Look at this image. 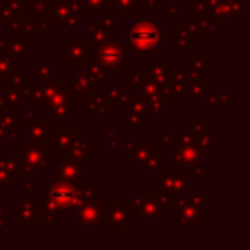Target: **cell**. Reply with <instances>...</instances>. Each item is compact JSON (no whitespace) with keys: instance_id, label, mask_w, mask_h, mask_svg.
<instances>
[{"instance_id":"cell-1","label":"cell","mask_w":250,"mask_h":250,"mask_svg":"<svg viewBox=\"0 0 250 250\" xmlns=\"http://www.w3.org/2000/svg\"><path fill=\"white\" fill-rule=\"evenodd\" d=\"M165 40L163 26L153 18L137 19L125 26V48L136 63H147L151 55H165Z\"/></svg>"},{"instance_id":"cell-2","label":"cell","mask_w":250,"mask_h":250,"mask_svg":"<svg viewBox=\"0 0 250 250\" xmlns=\"http://www.w3.org/2000/svg\"><path fill=\"white\" fill-rule=\"evenodd\" d=\"M173 197L161 192L160 188H143L141 195H122L118 202L129 209L134 219H141L143 226H156L160 219L165 218L167 211H171Z\"/></svg>"},{"instance_id":"cell-3","label":"cell","mask_w":250,"mask_h":250,"mask_svg":"<svg viewBox=\"0 0 250 250\" xmlns=\"http://www.w3.org/2000/svg\"><path fill=\"white\" fill-rule=\"evenodd\" d=\"M158 177V185L156 188H160L161 192L168 194L170 197L177 199L180 195L190 194L195 188V180H197V175L190 170H185L177 165H167L163 163L158 165L156 170Z\"/></svg>"},{"instance_id":"cell-4","label":"cell","mask_w":250,"mask_h":250,"mask_svg":"<svg viewBox=\"0 0 250 250\" xmlns=\"http://www.w3.org/2000/svg\"><path fill=\"white\" fill-rule=\"evenodd\" d=\"M211 201L204 197L202 188L195 187L190 194L180 195L171 206V225L173 226H202V206Z\"/></svg>"},{"instance_id":"cell-5","label":"cell","mask_w":250,"mask_h":250,"mask_svg":"<svg viewBox=\"0 0 250 250\" xmlns=\"http://www.w3.org/2000/svg\"><path fill=\"white\" fill-rule=\"evenodd\" d=\"M125 161L134 168V171L149 173L163 163V158L158 156V147L149 141H129V146L125 149Z\"/></svg>"},{"instance_id":"cell-6","label":"cell","mask_w":250,"mask_h":250,"mask_svg":"<svg viewBox=\"0 0 250 250\" xmlns=\"http://www.w3.org/2000/svg\"><path fill=\"white\" fill-rule=\"evenodd\" d=\"M188 28L197 40H218V22L209 12L204 0H190L187 5Z\"/></svg>"},{"instance_id":"cell-7","label":"cell","mask_w":250,"mask_h":250,"mask_svg":"<svg viewBox=\"0 0 250 250\" xmlns=\"http://www.w3.org/2000/svg\"><path fill=\"white\" fill-rule=\"evenodd\" d=\"M77 106H79V100H77L76 93L70 87L62 86L46 101L43 111L46 113L45 117L52 118V120H69V115L76 111Z\"/></svg>"},{"instance_id":"cell-8","label":"cell","mask_w":250,"mask_h":250,"mask_svg":"<svg viewBox=\"0 0 250 250\" xmlns=\"http://www.w3.org/2000/svg\"><path fill=\"white\" fill-rule=\"evenodd\" d=\"M93 60L104 70H124L125 60H127V48L118 40L94 45Z\"/></svg>"},{"instance_id":"cell-9","label":"cell","mask_w":250,"mask_h":250,"mask_svg":"<svg viewBox=\"0 0 250 250\" xmlns=\"http://www.w3.org/2000/svg\"><path fill=\"white\" fill-rule=\"evenodd\" d=\"M19 171H43L48 168L52 161V149L48 146H38V144H24V147L18 149L16 153Z\"/></svg>"},{"instance_id":"cell-10","label":"cell","mask_w":250,"mask_h":250,"mask_svg":"<svg viewBox=\"0 0 250 250\" xmlns=\"http://www.w3.org/2000/svg\"><path fill=\"white\" fill-rule=\"evenodd\" d=\"M0 53L9 55L16 63H22L28 55L33 53V40L31 31L28 29H16L9 31L5 42H0Z\"/></svg>"},{"instance_id":"cell-11","label":"cell","mask_w":250,"mask_h":250,"mask_svg":"<svg viewBox=\"0 0 250 250\" xmlns=\"http://www.w3.org/2000/svg\"><path fill=\"white\" fill-rule=\"evenodd\" d=\"M50 165L55 167L57 180L72 182V184H79V182L86 180L87 165L84 160H76V158L63 156V154H52Z\"/></svg>"},{"instance_id":"cell-12","label":"cell","mask_w":250,"mask_h":250,"mask_svg":"<svg viewBox=\"0 0 250 250\" xmlns=\"http://www.w3.org/2000/svg\"><path fill=\"white\" fill-rule=\"evenodd\" d=\"M132 225L134 216L120 202H117V204H101V226H106L110 233L122 235Z\"/></svg>"},{"instance_id":"cell-13","label":"cell","mask_w":250,"mask_h":250,"mask_svg":"<svg viewBox=\"0 0 250 250\" xmlns=\"http://www.w3.org/2000/svg\"><path fill=\"white\" fill-rule=\"evenodd\" d=\"M125 130H127V137L129 141L132 139L136 134H139L143 130V127H146V124L149 122V115H147V104L144 96H141L139 93L130 94V101L125 108Z\"/></svg>"},{"instance_id":"cell-14","label":"cell","mask_w":250,"mask_h":250,"mask_svg":"<svg viewBox=\"0 0 250 250\" xmlns=\"http://www.w3.org/2000/svg\"><path fill=\"white\" fill-rule=\"evenodd\" d=\"M86 40H89L93 45L118 40V24L115 16H110L106 12L94 16L93 22H89L86 28Z\"/></svg>"},{"instance_id":"cell-15","label":"cell","mask_w":250,"mask_h":250,"mask_svg":"<svg viewBox=\"0 0 250 250\" xmlns=\"http://www.w3.org/2000/svg\"><path fill=\"white\" fill-rule=\"evenodd\" d=\"M209 12L216 22L231 24L236 16L249 14V2L247 0H204Z\"/></svg>"},{"instance_id":"cell-16","label":"cell","mask_w":250,"mask_h":250,"mask_svg":"<svg viewBox=\"0 0 250 250\" xmlns=\"http://www.w3.org/2000/svg\"><path fill=\"white\" fill-rule=\"evenodd\" d=\"M26 16H28L26 0H2L0 2V22L7 26L11 31L28 29Z\"/></svg>"},{"instance_id":"cell-17","label":"cell","mask_w":250,"mask_h":250,"mask_svg":"<svg viewBox=\"0 0 250 250\" xmlns=\"http://www.w3.org/2000/svg\"><path fill=\"white\" fill-rule=\"evenodd\" d=\"M101 204L103 202H84L83 206L74 209L70 225L86 228V231L93 235L94 229L101 226Z\"/></svg>"},{"instance_id":"cell-18","label":"cell","mask_w":250,"mask_h":250,"mask_svg":"<svg viewBox=\"0 0 250 250\" xmlns=\"http://www.w3.org/2000/svg\"><path fill=\"white\" fill-rule=\"evenodd\" d=\"M94 45L89 40H63L62 43V62L65 63H86L93 60Z\"/></svg>"},{"instance_id":"cell-19","label":"cell","mask_w":250,"mask_h":250,"mask_svg":"<svg viewBox=\"0 0 250 250\" xmlns=\"http://www.w3.org/2000/svg\"><path fill=\"white\" fill-rule=\"evenodd\" d=\"M202 158L204 156L194 144H178L173 147V165L194 171L197 178L202 177Z\"/></svg>"},{"instance_id":"cell-20","label":"cell","mask_w":250,"mask_h":250,"mask_svg":"<svg viewBox=\"0 0 250 250\" xmlns=\"http://www.w3.org/2000/svg\"><path fill=\"white\" fill-rule=\"evenodd\" d=\"M70 79H72V87L70 89L76 93L77 100L86 103L96 91V87H94L93 81H91L89 74L86 70V65L84 63H70Z\"/></svg>"},{"instance_id":"cell-21","label":"cell","mask_w":250,"mask_h":250,"mask_svg":"<svg viewBox=\"0 0 250 250\" xmlns=\"http://www.w3.org/2000/svg\"><path fill=\"white\" fill-rule=\"evenodd\" d=\"M38 197L19 195L16 199V225L18 226H40L38 219Z\"/></svg>"},{"instance_id":"cell-22","label":"cell","mask_w":250,"mask_h":250,"mask_svg":"<svg viewBox=\"0 0 250 250\" xmlns=\"http://www.w3.org/2000/svg\"><path fill=\"white\" fill-rule=\"evenodd\" d=\"M167 38L170 40L175 48H178L180 55H187L188 50L194 48L195 43H197V38L192 33V29L188 28V24H178V22L171 26V33L167 35Z\"/></svg>"},{"instance_id":"cell-23","label":"cell","mask_w":250,"mask_h":250,"mask_svg":"<svg viewBox=\"0 0 250 250\" xmlns=\"http://www.w3.org/2000/svg\"><path fill=\"white\" fill-rule=\"evenodd\" d=\"M18 127H21L22 125L21 122H19L18 115H16V111L9 110L7 106H4V104L0 103V134L4 136L5 141H21V134L22 132H18Z\"/></svg>"},{"instance_id":"cell-24","label":"cell","mask_w":250,"mask_h":250,"mask_svg":"<svg viewBox=\"0 0 250 250\" xmlns=\"http://www.w3.org/2000/svg\"><path fill=\"white\" fill-rule=\"evenodd\" d=\"M38 202V219H40V226H46V225H55L57 221H60L63 216V209L57 204L53 199H50L48 195L45 197L36 199Z\"/></svg>"},{"instance_id":"cell-25","label":"cell","mask_w":250,"mask_h":250,"mask_svg":"<svg viewBox=\"0 0 250 250\" xmlns=\"http://www.w3.org/2000/svg\"><path fill=\"white\" fill-rule=\"evenodd\" d=\"M185 96L190 103H201L206 94L211 93V79L209 77H188L185 84Z\"/></svg>"},{"instance_id":"cell-26","label":"cell","mask_w":250,"mask_h":250,"mask_svg":"<svg viewBox=\"0 0 250 250\" xmlns=\"http://www.w3.org/2000/svg\"><path fill=\"white\" fill-rule=\"evenodd\" d=\"M141 0H108L106 14L110 16H127V18H139Z\"/></svg>"},{"instance_id":"cell-27","label":"cell","mask_w":250,"mask_h":250,"mask_svg":"<svg viewBox=\"0 0 250 250\" xmlns=\"http://www.w3.org/2000/svg\"><path fill=\"white\" fill-rule=\"evenodd\" d=\"M0 87H7V89L18 91L19 94L24 96V100L31 98L33 91V83L28 76H24L22 72H11L9 76L2 77V86Z\"/></svg>"},{"instance_id":"cell-28","label":"cell","mask_w":250,"mask_h":250,"mask_svg":"<svg viewBox=\"0 0 250 250\" xmlns=\"http://www.w3.org/2000/svg\"><path fill=\"white\" fill-rule=\"evenodd\" d=\"M110 103L106 100L104 91L94 93L89 100L86 101V117L87 118H98V117H106L110 113Z\"/></svg>"},{"instance_id":"cell-29","label":"cell","mask_w":250,"mask_h":250,"mask_svg":"<svg viewBox=\"0 0 250 250\" xmlns=\"http://www.w3.org/2000/svg\"><path fill=\"white\" fill-rule=\"evenodd\" d=\"M19 171L18 160L12 158H0V188L16 187V175Z\"/></svg>"},{"instance_id":"cell-30","label":"cell","mask_w":250,"mask_h":250,"mask_svg":"<svg viewBox=\"0 0 250 250\" xmlns=\"http://www.w3.org/2000/svg\"><path fill=\"white\" fill-rule=\"evenodd\" d=\"M187 79H188L187 70H185V72H182V70H175L173 72V70H171L170 79H168L167 86H165V91H167L171 103L178 101V98L182 96V93H184V89H185V84H187Z\"/></svg>"},{"instance_id":"cell-31","label":"cell","mask_w":250,"mask_h":250,"mask_svg":"<svg viewBox=\"0 0 250 250\" xmlns=\"http://www.w3.org/2000/svg\"><path fill=\"white\" fill-rule=\"evenodd\" d=\"M104 94H106V100L110 103L111 110H125L127 104H129L132 93L125 86H108Z\"/></svg>"},{"instance_id":"cell-32","label":"cell","mask_w":250,"mask_h":250,"mask_svg":"<svg viewBox=\"0 0 250 250\" xmlns=\"http://www.w3.org/2000/svg\"><path fill=\"white\" fill-rule=\"evenodd\" d=\"M93 154H94V144L91 143V141L87 139L84 134H79V137H77V141L74 143L72 149L69 151V154H67V156L86 161V158L93 156Z\"/></svg>"},{"instance_id":"cell-33","label":"cell","mask_w":250,"mask_h":250,"mask_svg":"<svg viewBox=\"0 0 250 250\" xmlns=\"http://www.w3.org/2000/svg\"><path fill=\"white\" fill-rule=\"evenodd\" d=\"M86 65V70L89 74L91 81H93L94 87H101V91H106V87L110 86V79H108L106 70L101 65H98L94 60H89V62L84 63Z\"/></svg>"},{"instance_id":"cell-34","label":"cell","mask_w":250,"mask_h":250,"mask_svg":"<svg viewBox=\"0 0 250 250\" xmlns=\"http://www.w3.org/2000/svg\"><path fill=\"white\" fill-rule=\"evenodd\" d=\"M2 89V96H0V103L7 106L12 111H22L24 110V96L19 94L18 91L7 89V87H0Z\"/></svg>"},{"instance_id":"cell-35","label":"cell","mask_w":250,"mask_h":250,"mask_svg":"<svg viewBox=\"0 0 250 250\" xmlns=\"http://www.w3.org/2000/svg\"><path fill=\"white\" fill-rule=\"evenodd\" d=\"M171 69H173V67H171L170 62L153 63L151 69L147 70V76H149V79H153L156 84H160L161 87H165L168 83V79H170Z\"/></svg>"},{"instance_id":"cell-36","label":"cell","mask_w":250,"mask_h":250,"mask_svg":"<svg viewBox=\"0 0 250 250\" xmlns=\"http://www.w3.org/2000/svg\"><path fill=\"white\" fill-rule=\"evenodd\" d=\"M187 74L188 77H199L202 72L211 69V55L206 57H187Z\"/></svg>"},{"instance_id":"cell-37","label":"cell","mask_w":250,"mask_h":250,"mask_svg":"<svg viewBox=\"0 0 250 250\" xmlns=\"http://www.w3.org/2000/svg\"><path fill=\"white\" fill-rule=\"evenodd\" d=\"M101 146H103L104 149L125 146L124 143H120L117 125H103V127H101Z\"/></svg>"},{"instance_id":"cell-38","label":"cell","mask_w":250,"mask_h":250,"mask_svg":"<svg viewBox=\"0 0 250 250\" xmlns=\"http://www.w3.org/2000/svg\"><path fill=\"white\" fill-rule=\"evenodd\" d=\"M76 2L81 7V11L86 14V18L104 14L108 7V0H76Z\"/></svg>"},{"instance_id":"cell-39","label":"cell","mask_w":250,"mask_h":250,"mask_svg":"<svg viewBox=\"0 0 250 250\" xmlns=\"http://www.w3.org/2000/svg\"><path fill=\"white\" fill-rule=\"evenodd\" d=\"M33 74L31 76L35 79H48V77L53 76V70H55V63L48 62V63H43V62H35L31 65Z\"/></svg>"},{"instance_id":"cell-40","label":"cell","mask_w":250,"mask_h":250,"mask_svg":"<svg viewBox=\"0 0 250 250\" xmlns=\"http://www.w3.org/2000/svg\"><path fill=\"white\" fill-rule=\"evenodd\" d=\"M216 108L221 110H231L233 108V96L228 93L225 86H221L218 89V96H216Z\"/></svg>"},{"instance_id":"cell-41","label":"cell","mask_w":250,"mask_h":250,"mask_svg":"<svg viewBox=\"0 0 250 250\" xmlns=\"http://www.w3.org/2000/svg\"><path fill=\"white\" fill-rule=\"evenodd\" d=\"M24 175V194H28L29 197H38L40 195V182L33 180L31 178V171H21Z\"/></svg>"},{"instance_id":"cell-42","label":"cell","mask_w":250,"mask_h":250,"mask_svg":"<svg viewBox=\"0 0 250 250\" xmlns=\"http://www.w3.org/2000/svg\"><path fill=\"white\" fill-rule=\"evenodd\" d=\"M16 69V62L11 59L9 55H4L0 53V79L5 76H9L11 72H14Z\"/></svg>"},{"instance_id":"cell-43","label":"cell","mask_w":250,"mask_h":250,"mask_svg":"<svg viewBox=\"0 0 250 250\" xmlns=\"http://www.w3.org/2000/svg\"><path fill=\"white\" fill-rule=\"evenodd\" d=\"M7 208L9 206L5 204H0V235L2 233H7L9 231V221H7Z\"/></svg>"},{"instance_id":"cell-44","label":"cell","mask_w":250,"mask_h":250,"mask_svg":"<svg viewBox=\"0 0 250 250\" xmlns=\"http://www.w3.org/2000/svg\"><path fill=\"white\" fill-rule=\"evenodd\" d=\"M165 11L170 18H177L180 12V2L178 0H167L165 2Z\"/></svg>"},{"instance_id":"cell-45","label":"cell","mask_w":250,"mask_h":250,"mask_svg":"<svg viewBox=\"0 0 250 250\" xmlns=\"http://www.w3.org/2000/svg\"><path fill=\"white\" fill-rule=\"evenodd\" d=\"M158 5V0H141V9H151V7H156Z\"/></svg>"},{"instance_id":"cell-46","label":"cell","mask_w":250,"mask_h":250,"mask_svg":"<svg viewBox=\"0 0 250 250\" xmlns=\"http://www.w3.org/2000/svg\"><path fill=\"white\" fill-rule=\"evenodd\" d=\"M0 96H2V89H0Z\"/></svg>"},{"instance_id":"cell-47","label":"cell","mask_w":250,"mask_h":250,"mask_svg":"<svg viewBox=\"0 0 250 250\" xmlns=\"http://www.w3.org/2000/svg\"><path fill=\"white\" fill-rule=\"evenodd\" d=\"M0 190H2V188H0Z\"/></svg>"},{"instance_id":"cell-48","label":"cell","mask_w":250,"mask_h":250,"mask_svg":"<svg viewBox=\"0 0 250 250\" xmlns=\"http://www.w3.org/2000/svg\"><path fill=\"white\" fill-rule=\"evenodd\" d=\"M0 2H2V0H0Z\"/></svg>"}]
</instances>
